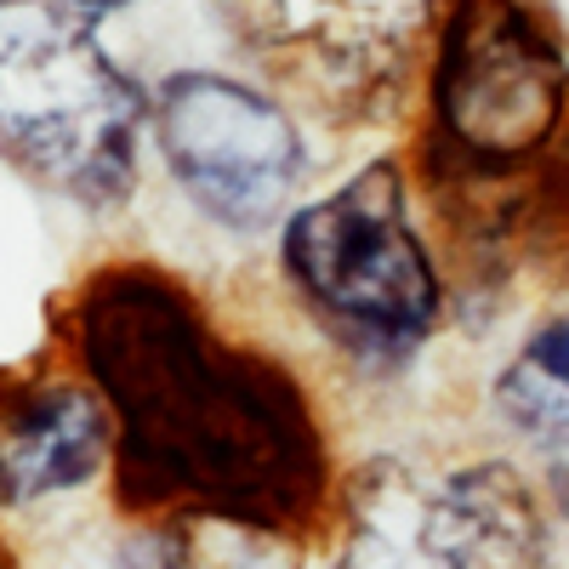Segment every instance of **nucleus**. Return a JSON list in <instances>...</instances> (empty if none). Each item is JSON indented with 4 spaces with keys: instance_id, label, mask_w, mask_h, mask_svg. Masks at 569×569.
<instances>
[{
    "instance_id": "nucleus-11",
    "label": "nucleus",
    "mask_w": 569,
    "mask_h": 569,
    "mask_svg": "<svg viewBox=\"0 0 569 569\" xmlns=\"http://www.w3.org/2000/svg\"><path fill=\"white\" fill-rule=\"evenodd\" d=\"M69 7H80V12H91V18H109V12L137 7V0H69Z\"/></svg>"
},
{
    "instance_id": "nucleus-1",
    "label": "nucleus",
    "mask_w": 569,
    "mask_h": 569,
    "mask_svg": "<svg viewBox=\"0 0 569 569\" xmlns=\"http://www.w3.org/2000/svg\"><path fill=\"white\" fill-rule=\"evenodd\" d=\"M74 370L114 416L109 496L126 518L233 512L325 541L342 467L313 388L222 330L160 262H98L63 308Z\"/></svg>"
},
{
    "instance_id": "nucleus-2",
    "label": "nucleus",
    "mask_w": 569,
    "mask_h": 569,
    "mask_svg": "<svg viewBox=\"0 0 569 569\" xmlns=\"http://www.w3.org/2000/svg\"><path fill=\"white\" fill-rule=\"evenodd\" d=\"M416 171L461 233L512 240L569 137V40L547 0H439Z\"/></svg>"
},
{
    "instance_id": "nucleus-3",
    "label": "nucleus",
    "mask_w": 569,
    "mask_h": 569,
    "mask_svg": "<svg viewBox=\"0 0 569 569\" xmlns=\"http://www.w3.org/2000/svg\"><path fill=\"white\" fill-rule=\"evenodd\" d=\"M279 279L325 348L376 382L416 370L450 308L399 154L365 160L279 222Z\"/></svg>"
},
{
    "instance_id": "nucleus-4",
    "label": "nucleus",
    "mask_w": 569,
    "mask_h": 569,
    "mask_svg": "<svg viewBox=\"0 0 569 569\" xmlns=\"http://www.w3.org/2000/svg\"><path fill=\"white\" fill-rule=\"evenodd\" d=\"M149 91L69 0H0V160L80 211L137 194Z\"/></svg>"
},
{
    "instance_id": "nucleus-9",
    "label": "nucleus",
    "mask_w": 569,
    "mask_h": 569,
    "mask_svg": "<svg viewBox=\"0 0 569 569\" xmlns=\"http://www.w3.org/2000/svg\"><path fill=\"white\" fill-rule=\"evenodd\" d=\"M137 536L149 569H313V536L233 512H177Z\"/></svg>"
},
{
    "instance_id": "nucleus-6",
    "label": "nucleus",
    "mask_w": 569,
    "mask_h": 569,
    "mask_svg": "<svg viewBox=\"0 0 569 569\" xmlns=\"http://www.w3.org/2000/svg\"><path fill=\"white\" fill-rule=\"evenodd\" d=\"M149 142L177 194L233 240L279 233V222L308 200V131L262 80L171 69L149 91Z\"/></svg>"
},
{
    "instance_id": "nucleus-10",
    "label": "nucleus",
    "mask_w": 569,
    "mask_h": 569,
    "mask_svg": "<svg viewBox=\"0 0 569 569\" xmlns=\"http://www.w3.org/2000/svg\"><path fill=\"white\" fill-rule=\"evenodd\" d=\"M490 405L518 439L569 450V313L541 319L501 365Z\"/></svg>"
},
{
    "instance_id": "nucleus-5",
    "label": "nucleus",
    "mask_w": 569,
    "mask_h": 569,
    "mask_svg": "<svg viewBox=\"0 0 569 569\" xmlns=\"http://www.w3.org/2000/svg\"><path fill=\"white\" fill-rule=\"evenodd\" d=\"M325 569H541L547 512L501 456L421 467L376 450L342 472Z\"/></svg>"
},
{
    "instance_id": "nucleus-7",
    "label": "nucleus",
    "mask_w": 569,
    "mask_h": 569,
    "mask_svg": "<svg viewBox=\"0 0 569 569\" xmlns=\"http://www.w3.org/2000/svg\"><path fill=\"white\" fill-rule=\"evenodd\" d=\"M217 23L284 103L376 120L427 52L439 0H211Z\"/></svg>"
},
{
    "instance_id": "nucleus-8",
    "label": "nucleus",
    "mask_w": 569,
    "mask_h": 569,
    "mask_svg": "<svg viewBox=\"0 0 569 569\" xmlns=\"http://www.w3.org/2000/svg\"><path fill=\"white\" fill-rule=\"evenodd\" d=\"M114 467V416L80 370L0 382V518L86 496Z\"/></svg>"
},
{
    "instance_id": "nucleus-12",
    "label": "nucleus",
    "mask_w": 569,
    "mask_h": 569,
    "mask_svg": "<svg viewBox=\"0 0 569 569\" xmlns=\"http://www.w3.org/2000/svg\"><path fill=\"white\" fill-rule=\"evenodd\" d=\"M0 569H12V552H7V541H0Z\"/></svg>"
}]
</instances>
